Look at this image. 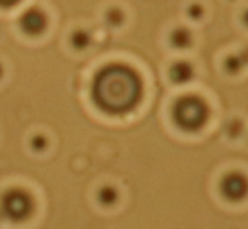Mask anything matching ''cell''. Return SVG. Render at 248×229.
Returning <instances> with one entry per match:
<instances>
[{"label": "cell", "instance_id": "cell-1", "mask_svg": "<svg viewBox=\"0 0 248 229\" xmlns=\"http://www.w3.org/2000/svg\"><path fill=\"white\" fill-rule=\"evenodd\" d=\"M142 85L139 76L125 66L105 68L95 79L93 98L108 113H127L139 103Z\"/></svg>", "mask_w": 248, "mask_h": 229}, {"label": "cell", "instance_id": "cell-2", "mask_svg": "<svg viewBox=\"0 0 248 229\" xmlns=\"http://www.w3.org/2000/svg\"><path fill=\"white\" fill-rule=\"evenodd\" d=\"M206 118H208V108L196 96H186L174 106V121L183 130H199L206 123Z\"/></svg>", "mask_w": 248, "mask_h": 229}, {"label": "cell", "instance_id": "cell-3", "mask_svg": "<svg viewBox=\"0 0 248 229\" xmlns=\"http://www.w3.org/2000/svg\"><path fill=\"white\" fill-rule=\"evenodd\" d=\"M219 192L230 202H240L248 196V179L243 173H226L219 182Z\"/></svg>", "mask_w": 248, "mask_h": 229}, {"label": "cell", "instance_id": "cell-4", "mask_svg": "<svg viewBox=\"0 0 248 229\" xmlns=\"http://www.w3.org/2000/svg\"><path fill=\"white\" fill-rule=\"evenodd\" d=\"M44 24H46V19H44V14L39 12V10L32 9V10H27L26 14L22 15L20 19V26L26 32H41L44 29Z\"/></svg>", "mask_w": 248, "mask_h": 229}, {"label": "cell", "instance_id": "cell-5", "mask_svg": "<svg viewBox=\"0 0 248 229\" xmlns=\"http://www.w3.org/2000/svg\"><path fill=\"white\" fill-rule=\"evenodd\" d=\"M172 76L177 83H183V81H187L191 76V69L187 68L186 64H177L176 68L172 69Z\"/></svg>", "mask_w": 248, "mask_h": 229}, {"label": "cell", "instance_id": "cell-6", "mask_svg": "<svg viewBox=\"0 0 248 229\" xmlns=\"http://www.w3.org/2000/svg\"><path fill=\"white\" fill-rule=\"evenodd\" d=\"M16 3H19V0H0V5L2 7H12Z\"/></svg>", "mask_w": 248, "mask_h": 229}]
</instances>
